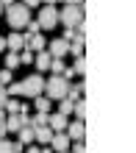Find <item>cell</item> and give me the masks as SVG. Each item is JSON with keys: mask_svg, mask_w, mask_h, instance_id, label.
Returning <instances> with one entry per match:
<instances>
[{"mask_svg": "<svg viewBox=\"0 0 136 153\" xmlns=\"http://www.w3.org/2000/svg\"><path fill=\"white\" fill-rule=\"evenodd\" d=\"M28 123H31L28 114H8V117H6V131H14V134H17L22 125H28Z\"/></svg>", "mask_w": 136, "mask_h": 153, "instance_id": "30bf717a", "label": "cell"}, {"mask_svg": "<svg viewBox=\"0 0 136 153\" xmlns=\"http://www.w3.org/2000/svg\"><path fill=\"white\" fill-rule=\"evenodd\" d=\"M67 137H69V142H84V134H86V125H84V120H75V123H67Z\"/></svg>", "mask_w": 136, "mask_h": 153, "instance_id": "52a82bcc", "label": "cell"}, {"mask_svg": "<svg viewBox=\"0 0 136 153\" xmlns=\"http://www.w3.org/2000/svg\"><path fill=\"white\" fill-rule=\"evenodd\" d=\"M50 53L53 59H64L67 53H69V42H64V39H53V42H47V48H44Z\"/></svg>", "mask_w": 136, "mask_h": 153, "instance_id": "8992f818", "label": "cell"}, {"mask_svg": "<svg viewBox=\"0 0 136 153\" xmlns=\"http://www.w3.org/2000/svg\"><path fill=\"white\" fill-rule=\"evenodd\" d=\"M53 139V131L50 125H42V128H33V142H42V145H50Z\"/></svg>", "mask_w": 136, "mask_h": 153, "instance_id": "5bb4252c", "label": "cell"}, {"mask_svg": "<svg viewBox=\"0 0 136 153\" xmlns=\"http://www.w3.org/2000/svg\"><path fill=\"white\" fill-rule=\"evenodd\" d=\"M81 92H84V84H75V86L69 84V92H67V100H72V103H75V100H81Z\"/></svg>", "mask_w": 136, "mask_h": 153, "instance_id": "ffe728a7", "label": "cell"}, {"mask_svg": "<svg viewBox=\"0 0 136 153\" xmlns=\"http://www.w3.org/2000/svg\"><path fill=\"white\" fill-rule=\"evenodd\" d=\"M69 145H72V142H69V137H67L64 131H61V134H53V139H50V150L53 153H67Z\"/></svg>", "mask_w": 136, "mask_h": 153, "instance_id": "ba28073f", "label": "cell"}, {"mask_svg": "<svg viewBox=\"0 0 136 153\" xmlns=\"http://www.w3.org/2000/svg\"><path fill=\"white\" fill-rule=\"evenodd\" d=\"M72 106H75V103H72V100H67V97H64V100H61V106H58V114L69 117V114H72Z\"/></svg>", "mask_w": 136, "mask_h": 153, "instance_id": "484cf974", "label": "cell"}, {"mask_svg": "<svg viewBox=\"0 0 136 153\" xmlns=\"http://www.w3.org/2000/svg\"><path fill=\"white\" fill-rule=\"evenodd\" d=\"M17 134H20V139H17L20 145H31V142H33V125H31V123H28V125H22Z\"/></svg>", "mask_w": 136, "mask_h": 153, "instance_id": "2e32d148", "label": "cell"}, {"mask_svg": "<svg viewBox=\"0 0 136 153\" xmlns=\"http://www.w3.org/2000/svg\"><path fill=\"white\" fill-rule=\"evenodd\" d=\"M6 50H11V53H20V50H25V36L20 31H11L6 36Z\"/></svg>", "mask_w": 136, "mask_h": 153, "instance_id": "9c48e42d", "label": "cell"}, {"mask_svg": "<svg viewBox=\"0 0 136 153\" xmlns=\"http://www.w3.org/2000/svg\"><path fill=\"white\" fill-rule=\"evenodd\" d=\"M50 70H53V75H61V73H64V59H53Z\"/></svg>", "mask_w": 136, "mask_h": 153, "instance_id": "4316f807", "label": "cell"}, {"mask_svg": "<svg viewBox=\"0 0 136 153\" xmlns=\"http://www.w3.org/2000/svg\"><path fill=\"white\" fill-rule=\"evenodd\" d=\"M64 6H81V0H64Z\"/></svg>", "mask_w": 136, "mask_h": 153, "instance_id": "8d00e7d4", "label": "cell"}, {"mask_svg": "<svg viewBox=\"0 0 136 153\" xmlns=\"http://www.w3.org/2000/svg\"><path fill=\"white\" fill-rule=\"evenodd\" d=\"M0 53H6V36H0Z\"/></svg>", "mask_w": 136, "mask_h": 153, "instance_id": "d590c367", "label": "cell"}, {"mask_svg": "<svg viewBox=\"0 0 136 153\" xmlns=\"http://www.w3.org/2000/svg\"><path fill=\"white\" fill-rule=\"evenodd\" d=\"M36 33H42V28H39V22H36V20H31L28 25H25V33H22V36L28 39V36H36Z\"/></svg>", "mask_w": 136, "mask_h": 153, "instance_id": "7402d4cb", "label": "cell"}, {"mask_svg": "<svg viewBox=\"0 0 136 153\" xmlns=\"http://www.w3.org/2000/svg\"><path fill=\"white\" fill-rule=\"evenodd\" d=\"M8 100V95H6V86H0V111H3V106Z\"/></svg>", "mask_w": 136, "mask_h": 153, "instance_id": "d6a6232c", "label": "cell"}, {"mask_svg": "<svg viewBox=\"0 0 136 153\" xmlns=\"http://www.w3.org/2000/svg\"><path fill=\"white\" fill-rule=\"evenodd\" d=\"M67 123H69V120H67L64 114H58V111L47 117V125H50V131H53V134H61V131H67Z\"/></svg>", "mask_w": 136, "mask_h": 153, "instance_id": "8fae6325", "label": "cell"}, {"mask_svg": "<svg viewBox=\"0 0 136 153\" xmlns=\"http://www.w3.org/2000/svg\"><path fill=\"white\" fill-rule=\"evenodd\" d=\"M47 117H50V114H42V111H36V114L31 117V125H33V128H42V125H47Z\"/></svg>", "mask_w": 136, "mask_h": 153, "instance_id": "603a6c76", "label": "cell"}, {"mask_svg": "<svg viewBox=\"0 0 136 153\" xmlns=\"http://www.w3.org/2000/svg\"><path fill=\"white\" fill-rule=\"evenodd\" d=\"M69 92V81L61 78V75H50L44 78V97L47 100H64Z\"/></svg>", "mask_w": 136, "mask_h": 153, "instance_id": "7a4b0ae2", "label": "cell"}, {"mask_svg": "<svg viewBox=\"0 0 136 153\" xmlns=\"http://www.w3.org/2000/svg\"><path fill=\"white\" fill-rule=\"evenodd\" d=\"M84 45H86L84 33H75V39L69 42V53H72V56H75V59H81V56H84Z\"/></svg>", "mask_w": 136, "mask_h": 153, "instance_id": "9a60e30c", "label": "cell"}, {"mask_svg": "<svg viewBox=\"0 0 136 153\" xmlns=\"http://www.w3.org/2000/svg\"><path fill=\"white\" fill-rule=\"evenodd\" d=\"M3 17H6V22L11 25V31H22L25 25L31 22V8L22 6V3H14V6H8L3 11Z\"/></svg>", "mask_w": 136, "mask_h": 153, "instance_id": "6da1fadb", "label": "cell"}, {"mask_svg": "<svg viewBox=\"0 0 136 153\" xmlns=\"http://www.w3.org/2000/svg\"><path fill=\"white\" fill-rule=\"evenodd\" d=\"M0 3H3V8H8V6H14L17 0H0Z\"/></svg>", "mask_w": 136, "mask_h": 153, "instance_id": "e575fe53", "label": "cell"}, {"mask_svg": "<svg viewBox=\"0 0 136 153\" xmlns=\"http://www.w3.org/2000/svg\"><path fill=\"white\" fill-rule=\"evenodd\" d=\"M22 153H42L39 148H28V150H22Z\"/></svg>", "mask_w": 136, "mask_h": 153, "instance_id": "74e56055", "label": "cell"}, {"mask_svg": "<svg viewBox=\"0 0 136 153\" xmlns=\"http://www.w3.org/2000/svg\"><path fill=\"white\" fill-rule=\"evenodd\" d=\"M3 109H6L8 114H22V103H17V100H14V97H8V100H6V106H3Z\"/></svg>", "mask_w": 136, "mask_h": 153, "instance_id": "44dd1931", "label": "cell"}, {"mask_svg": "<svg viewBox=\"0 0 136 153\" xmlns=\"http://www.w3.org/2000/svg\"><path fill=\"white\" fill-rule=\"evenodd\" d=\"M11 84V70H0V86Z\"/></svg>", "mask_w": 136, "mask_h": 153, "instance_id": "f1b7e54d", "label": "cell"}, {"mask_svg": "<svg viewBox=\"0 0 136 153\" xmlns=\"http://www.w3.org/2000/svg\"><path fill=\"white\" fill-rule=\"evenodd\" d=\"M20 89H22L25 97H39V95L44 92V75L33 73V75H28V78H22V81H20Z\"/></svg>", "mask_w": 136, "mask_h": 153, "instance_id": "277c9868", "label": "cell"}, {"mask_svg": "<svg viewBox=\"0 0 136 153\" xmlns=\"http://www.w3.org/2000/svg\"><path fill=\"white\" fill-rule=\"evenodd\" d=\"M72 111L78 114V120H84V117H86V100H75V106H72Z\"/></svg>", "mask_w": 136, "mask_h": 153, "instance_id": "d4e9b609", "label": "cell"}, {"mask_svg": "<svg viewBox=\"0 0 136 153\" xmlns=\"http://www.w3.org/2000/svg\"><path fill=\"white\" fill-rule=\"evenodd\" d=\"M69 153H86V145L84 142H75V145H69Z\"/></svg>", "mask_w": 136, "mask_h": 153, "instance_id": "f546056e", "label": "cell"}, {"mask_svg": "<svg viewBox=\"0 0 136 153\" xmlns=\"http://www.w3.org/2000/svg\"><path fill=\"white\" fill-rule=\"evenodd\" d=\"M20 64H33V53L31 50H20Z\"/></svg>", "mask_w": 136, "mask_h": 153, "instance_id": "83f0119b", "label": "cell"}, {"mask_svg": "<svg viewBox=\"0 0 136 153\" xmlns=\"http://www.w3.org/2000/svg\"><path fill=\"white\" fill-rule=\"evenodd\" d=\"M33 109L36 111H42V114H50V109H53V106H50V100H47V97H33Z\"/></svg>", "mask_w": 136, "mask_h": 153, "instance_id": "ac0fdd59", "label": "cell"}, {"mask_svg": "<svg viewBox=\"0 0 136 153\" xmlns=\"http://www.w3.org/2000/svg\"><path fill=\"white\" fill-rule=\"evenodd\" d=\"M58 22H64V28L78 31V25L84 22V8L81 6H64L58 11Z\"/></svg>", "mask_w": 136, "mask_h": 153, "instance_id": "3957f363", "label": "cell"}, {"mask_svg": "<svg viewBox=\"0 0 136 153\" xmlns=\"http://www.w3.org/2000/svg\"><path fill=\"white\" fill-rule=\"evenodd\" d=\"M44 48H47V42H44L42 33H36V36H28V39H25V50H31V53H42Z\"/></svg>", "mask_w": 136, "mask_h": 153, "instance_id": "4fadbf2b", "label": "cell"}, {"mask_svg": "<svg viewBox=\"0 0 136 153\" xmlns=\"http://www.w3.org/2000/svg\"><path fill=\"white\" fill-rule=\"evenodd\" d=\"M72 73H75V75H86V59H84V56L75 59V64H72Z\"/></svg>", "mask_w": 136, "mask_h": 153, "instance_id": "cb8c5ba5", "label": "cell"}, {"mask_svg": "<svg viewBox=\"0 0 136 153\" xmlns=\"http://www.w3.org/2000/svg\"><path fill=\"white\" fill-rule=\"evenodd\" d=\"M6 134H8V131H6V114L0 111V139H6Z\"/></svg>", "mask_w": 136, "mask_h": 153, "instance_id": "4dcf8cb0", "label": "cell"}, {"mask_svg": "<svg viewBox=\"0 0 136 153\" xmlns=\"http://www.w3.org/2000/svg\"><path fill=\"white\" fill-rule=\"evenodd\" d=\"M3 11H6V8H3V3H0V17H3Z\"/></svg>", "mask_w": 136, "mask_h": 153, "instance_id": "ab89813d", "label": "cell"}, {"mask_svg": "<svg viewBox=\"0 0 136 153\" xmlns=\"http://www.w3.org/2000/svg\"><path fill=\"white\" fill-rule=\"evenodd\" d=\"M42 3H44V6H56L58 0H42Z\"/></svg>", "mask_w": 136, "mask_h": 153, "instance_id": "f35d334b", "label": "cell"}, {"mask_svg": "<svg viewBox=\"0 0 136 153\" xmlns=\"http://www.w3.org/2000/svg\"><path fill=\"white\" fill-rule=\"evenodd\" d=\"M75 33H78V31H72V28H64V36H61V39H64V42H72V39H75Z\"/></svg>", "mask_w": 136, "mask_h": 153, "instance_id": "1f68e13d", "label": "cell"}, {"mask_svg": "<svg viewBox=\"0 0 136 153\" xmlns=\"http://www.w3.org/2000/svg\"><path fill=\"white\" fill-rule=\"evenodd\" d=\"M20 67V53H11L8 50L6 53V70H17Z\"/></svg>", "mask_w": 136, "mask_h": 153, "instance_id": "d6986e66", "label": "cell"}, {"mask_svg": "<svg viewBox=\"0 0 136 153\" xmlns=\"http://www.w3.org/2000/svg\"><path fill=\"white\" fill-rule=\"evenodd\" d=\"M50 61H53V56H50L47 50H42V53H36V56H33V67L39 70V75L50 70Z\"/></svg>", "mask_w": 136, "mask_h": 153, "instance_id": "7c38bea8", "label": "cell"}, {"mask_svg": "<svg viewBox=\"0 0 136 153\" xmlns=\"http://www.w3.org/2000/svg\"><path fill=\"white\" fill-rule=\"evenodd\" d=\"M36 22H39L42 31H53L58 25V8L56 6H44L42 11H39V20H36Z\"/></svg>", "mask_w": 136, "mask_h": 153, "instance_id": "5b68a950", "label": "cell"}, {"mask_svg": "<svg viewBox=\"0 0 136 153\" xmlns=\"http://www.w3.org/2000/svg\"><path fill=\"white\" fill-rule=\"evenodd\" d=\"M25 145L20 142H8V139H0V153H22Z\"/></svg>", "mask_w": 136, "mask_h": 153, "instance_id": "e0dca14e", "label": "cell"}, {"mask_svg": "<svg viewBox=\"0 0 136 153\" xmlns=\"http://www.w3.org/2000/svg\"><path fill=\"white\" fill-rule=\"evenodd\" d=\"M22 6H28V8H33V6H42V0H20Z\"/></svg>", "mask_w": 136, "mask_h": 153, "instance_id": "836d02e7", "label": "cell"}, {"mask_svg": "<svg viewBox=\"0 0 136 153\" xmlns=\"http://www.w3.org/2000/svg\"><path fill=\"white\" fill-rule=\"evenodd\" d=\"M67 153H69V150H67Z\"/></svg>", "mask_w": 136, "mask_h": 153, "instance_id": "60d3db41", "label": "cell"}]
</instances>
